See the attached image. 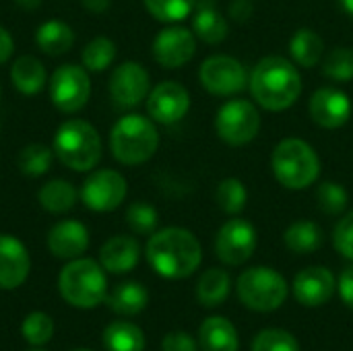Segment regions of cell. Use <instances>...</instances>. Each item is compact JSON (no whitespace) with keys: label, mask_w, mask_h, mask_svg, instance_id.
Here are the masks:
<instances>
[{"label":"cell","mask_w":353,"mask_h":351,"mask_svg":"<svg viewBox=\"0 0 353 351\" xmlns=\"http://www.w3.org/2000/svg\"><path fill=\"white\" fill-rule=\"evenodd\" d=\"M128 192L126 178L116 170H95L81 186V201L87 209L108 213L118 209Z\"/></svg>","instance_id":"obj_11"},{"label":"cell","mask_w":353,"mask_h":351,"mask_svg":"<svg viewBox=\"0 0 353 351\" xmlns=\"http://www.w3.org/2000/svg\"><path fill=\"white\" fill-rule=\"evenodd\" d=\"M14 52V41H12V35L0 25V64H4Z\"/></svg>","instance_id":"obj_44"},{"label":"cell","mask_w":353,"mask_h":351,"mask_svg":"<svg viewBox=\"0 0 353 351\" xmlns=\"http://www.w3.org/2000/svg\"><path fill=\"white\" fill-rule=\"evenodd\" d=\"M333 244L339 254L353 261V211L339 219V223L333 232Z\"/></svg>","instance_id":"obj_40"},{"label":"cell","mask_w":353,"mask_h":351,"mask_svg":"<svg viewBox=\"0 0 353 351\" xmlns=\"http://www.w3.org/2000/svg\"><path fill=\"white\" fill-rule=\"evenodd\" d=\"M37 48L48 56H62L74 43V31L64 21H46L35 31Z\"/></svg>","instance_id":"obj_25"},{"label":"cell","mask_w":353,"mask_h":351,"mask_svg":"<svg viewBox=\"0 0 353 351\" xmlns=\"http://www.w3.org/2000/svg\"><path fill=\"white\" fill-rule=\"evenodd\" d=\"M126 223L134 234L151 236L153 232H157L159 215H157L155 207L149 203H132L126 209Z\"/></svg>","instance_id":"obj_38"},{"label":"cell","mask_w":353,"mask_h":351,"mask_svg":"<svg viewBox=\"0 0 353 351\" xmlns=\"http://www.w3.org/2000/svg\"><path fill=\"white\" fill-rule=\"evenodd\" d=\"M103 302L112 312L120 317H134L147 308L149 292L145 285L137 281H124V283H118L112 292H108Z\"/></svg>","instance_id":"obj_23"},{"label":"cell","mask_w":353,"mask_h":351,"mask_svg":"<svg viewBox=\"0 0 353 351\" xmlns=\"http://www.w3.org/2000/svg\"><path fill=\"white\" fill-rule=\"evenodd\" d=\"M151 91V79L143 64L122 62L110 77V95L120 108H137L147 99Z\"/></svg>","instance_id":"obj_15"},{"label":"cell","mask_w":353,"mask_h":351,"mask_svg":"<svg viewBox=\"0 0 353 351\" xmlns=\"http://www.w3.org/2000/svg\"><path fill=\"white\" fill-rule=\"evenodd\" d=\"M31 269V259L21 240L0 234V288L14 290L25 283Z\"/></svg>","instance_id":"obj_18"},{"label":"cell","mask_w":353,"mask_h":351,"mask_svg":"<svg viewBox=\"0 0 353 351\" xmlns=\"http://www.w3.org/2000/svg\"><path fill=\"white\" fill-rule=\"evenodd\" d=\"M248 87L261 108L269 112H283L302 95V77L296 64L288 58L267 56L252 68Z\"/></svg>","instance_id":"obj_2"},{"label":"cell","mask_w":353,"mask_h":351,"mask_svg":"<svg viewBox=\"0 0 353 351\" xmlns=\"http://www.w3.org/2000/svg\"><path fill=\"white\" fill-rule=\"evenodd\" d=\"M215 130L217 137L232 147L248 145L261 130V114L248 99H230L217 110Z\"/></svg>","instance_id":"obj_8"},{"label":"cell","mask_w":353,"mask_h":351,"mask_svg":"<svg viewBox=\"0 0 353 351\" xmlns=\"http://www.w3.org/2000/svg\"><path fill=\"white\" fill-rule=\"evenodd\" d=\"M199 343L203 351H238L240 339L236 327L225 317H209L199 329Z\"/></svg>","instance_id":"obj_22"},{"label":"cell","mask_w":353,"mask_h":351,"mask_svg":"<svg viewBox=\"0 0 353 351\" xmlns=\"http://www.w3.org/2000/svg\"><path fill=\"white\" fill-rule=\"evenodd\" d=\"M145 8L161 23H180L192 14L196 0H143Z\"/></svg>","instance_id":"obj_34"},{"label":"cell","mask_w":353,"mask_h":351,"mask_svg":"<svg viewBox=\"0 0 353 351\" xmlns=\"http://www.w3.org/2000/svg\"><path fill=\"white\" fill-rule=\"evenodd\" d=\"M161 350L163 351H196V341L182 331L176 333H168L161 341Z\"/></svg>","instance_id":"obj_41"},{"label":"cell","mask_w":353,"mask_h":351,"mask_svg":"<svg viewBox=\"0 0 353 351\" xmlns=\"http://www.w3.org/2000/svg\"><path fill=\"white\" fill-rule=\"evenodd\" d=\"M215 201L223 213L240 215L246 207V201H248L246 186L238 178H225L215 188Z\"/></svg>","instance_id":"obj_33"},{"label":"cell","mask_w":353,"mask_h":351,"mask_svg":"<svg viewBox=\"0 0 353 351\" xmlns=\"http://www.w3.org/2000/svg\"><path fill=\"white\" fill-rule=\"evenodd\" d=\"M141 259V246L132 236H114L99 250V265L108 273H128Z\"/></svg>","instance_id":"obj_20"},{"label":"cell","mask_w":353,"mask_h":351,"mask_svg":"<svg viewBox=\"0 0 353 351\" xmlns=\"http://www.w3.org/2000/svg\"><path fill=\"white\" fill-rule=\"evenodd\" d=\"M151 50L159 66L180 68L196 54V35L182 25H170L155 35Z\"/></svg>","instance_id":"obj_14"},{"label":"cell","mask_w":353,"mask_h":351,"mask_svg":"<svg viewBox=\"0 0 353 351\" xmlns=\"http://www.w3.org/2000/svg\"><path fill=\"white\" fill-rule=\"evenodd\" d=\"M52 103L64 112L74 114L83 110L91 95V79L89 70L79 64H64L54 70L48 83Z\"/></svg>","instance_id":"obj_9"},{"label":"cell","mask_w":353,"mask_h":351,"mask_svg":"<svg viewBox=\"0 0 353 351\" xmlns=\"http://www.w3.org/2000/svg\"><path fill=\"white\" fill-rule=\"evenodd\" d=\"M339 4H341V8H343L350 17H353V0H339Z\"/></svg>","instance_id":"obj_47"},{"label":"cell","mask_w":353,"mask_h":351,"mask_svg":"<svg viewBox=\"0 0 353 351\" xmlns=\"http://www.w3.org/2000/svg\"><path fill=\"white\" fill-rule=\"evenodd\" d=\"M256 230L250 221L234 217L225 221L215 238V254L230 267L244 265L256 250Z\"/></svg>","instance_id":"obj_12"},{"label":"cell","mask_w":353,"mask_h":351,"mask_svg":"<svg viewBox=\"0 0 353 351\" xmlns=\"http://www.w3.org/2000/svg\"><path fill=\"white\" fill-rule=\"evenodd\" d=\"M58 292L74 308H95L108 296L105 269L93 259H74L58 275Z\"/></svg>","instance_id":"obj_6"},{"label":"cell","mask_w":353,"mask_h":351,"mask_svg":"<svg viewBox=\"0 0 353 351\" xmlns=\"http://www.w3.org/2000/svg\"><path fill=\"white\" fill-rule=\"evenodd\" d=\"M308 110L314 124L335 130L350 122L353 108L352 99L345 91L337 87H321L312 93Z\"/></svg>","instance_id":"obj_16"},{"label":"cell","mask_w":353,"mask_h":351,"mask_svg":"<svg viewBox=\"0 0 353 351\" xmlns=\"http://www.w3.org/2000/svg\"><path fill=\"white\" fill-rule=\"evenodd\" d=\"M194 8L196 10L192 17V33L209 46L221 43L230 33V25L217 10L213 0H201L194 4Z\"/></svg>","instance_id":"obj_21"},{"label":"cell","mask_w":353,"mask_h":351,"mask_svg":"<svg viewBox=\"0 0 353 351\" xmlns=\"http://www.w3.org/2000/svg\"><path fill=\"white\" fill-rule=\"evenodd\" d=\"M347 203H350L347 190L339 182L327 180V182L319 184V188H316V205L325 215H331V217L341 215L347 209Z\"/></svg>","instance_id":"obj_35"},{"label":"cell","mask_w":353,"mask_h":351,"mask_svg":"<svg viewBox=\"0 0 353 351\" xmlns=\"http://www.w3.org/2000/svg\"><path fill=\"white\" fill-rule=\"evenodd\" d=\"M337 290H339V296H341L343 304L353 310V265L343 269V273L339 275Z\"/></svg>","instance_id":"obj_42"},{"label":"cell","mask_w":353,"mask_h":351,"mask_svg":"<svg viewBox=\"0 0 353 351\" xmlns=\"http://www.w3.org/2000/svg\"><path fill=\"white\" fill-rule=\"evenodd\" d=\"M285 246L296 254H310L323 244V230L314 221H296L283 232Z\"/></svg>","instance_id":"obj_30"},{"label":"cell","mask_w":353,"mask_h":351,"mask_svg":"<svg viewBox=\"0 0 353 351\" xmlns=\"http://www.w3.org/2000/svg\"><path fill=\"white\" fill-rule=\"evenodd\" d=\"M114 58H116V43L110 37H105V35L93 37L83 48V54H81L83 66L89 72H103V70H108L112 66Z\"/></svg>","instance_id":"obj_31"},{"label":"cell","mask_w":353,"mask_h":351,"mask_svg":"<svg viewBox=\"0 0 353 351\" xmlns=\"http://www.w3.org/2000/svg\"><path fill=\"white\" fill-rule=\"evenodd\" d=\"M252 351H300L298 339L283 331V329H265L261 331L254 341H252Z\"/></svg>","instance_id":"obj_39"},{"label":"cell","mask_w":353,"mask_h":351,"mask_svg":"<svg viewBox=\"0 0 353 351\" xmlns=\"http://www.w3.org/2000/svg\"><path fill=\"white\" fill-rule=\"evenodd\" d=\"M254 12V4L250 0H232L230 4V17L236 23H246Z\"/></svg>","instance_id":"obj_43"},{"label":"cell","mask_w":353,"mask_h":351,"mask_svg":"<svg viewBox=\"0 0 353 351\" xmlns=\"http://www.w3.org/2000/svg\"><path fill=\"white\" fill-rule=\"evenodd\" d=\"M89 248V232L81 221L64 219L48 232V250L62 261H74Z\"/></svg>","instance_id":"obj_19"},{"label":"cell","mask_w":353,"mask_h":351,"mask_svg":"<svg viewBox=\"0 0 353 351\" xmlns=\"http://www.w3.org/2000/svg\"><path fill=\"white\" fill-rule=\"evenodd\" d=\"M201 259V242L184 228L157 230L147 242V261L151 269L165 279H184L192 275L199 269Z\"/></svg>","instance_id":"obj_1"},{"label":"cell","mask_w":353,"mask_h":351,"mask_svg":"<svg viewBox=\"0 0 353 351\" xmlns=\"http://www.w3.org/2000/svg\"><path fill=\"white\" fill-rule=\"evenodd\" d=\"M14 4L25 8V10H35V8H39L41 0H14Z\"/></svg>","instance_id":"obj_46"},{"label":"cell","mask_w":353,"mask_h":351,"mask_svg":"<svg viewBox=\"0 0 353 351\" xmlns=\"http://www.w3.org/2000/svg\"><path fill=\"white\" fill-rule=\"evenodd\" d=\"M54 155L72 172H91L101 159L99 132L87 120L72 118L58 126L54 134Z\"/></svg>","instance_id":"obj_5"},{"label":"cell","mask_w":353,"mask_h":351,"mask_svg":"<svg viewBox=\"0 0 353 351\" xmlns=\"http://www.w3.org/2000/svg\"><path fill=\"white\" fill-rule=\"evenodd\" d=\"M112 4V0H83V6L91 12H103L108 10Z\"/></svg>","instance_id":"obj_45"},{"label":"cell","mask_w":353,"mask_h":351,"mask_svg":"<svg viewBox=\"0 0 353 351\" xmlns=\"http://www.w3.org/2000/svg\"><path fill=\"white\" fill-rule=\"evenodd\" d=\"M230 288H232V281L223 269H209L201 275L196 283V298L203 306L215 308L228 300Z\"/></svg>","instance_id":"obj_28"},{"label":"cell","mask_w":353,"mask_h":351,"mask_svg":"<svg viewBox=\"0 0 353 351\" xmlns=\"http://www.w3.org/2000/svg\"><path fill=\"white\" fill-rule=\"evenodd\" d=\"M77 199H79V190L68 180H60V178L43 184L37 194L41 209H46L48 213H54V215L70 211L74 207Z\"/></svg>","instance_id":"obj_27"},{"label":"cell","mask_w":353,"mask_h":351,"mask_svg":"<svg viewBox=\"0 0 353 351\" xmlns=\"http://www.w3.org/2000/svg\"><path fill=\"white\" fill-rule=\"evenodd\" d=\"M52 157H54V149H50L41 143H31L19 151L17 166L25 176L39 178L52 168Z\"/></svg>","instance_id":"obj_32"},{"label":"cell","mask_w":353,"mask_h":351,"mask_svg":"<svg viewBox=\"0 0 353 351\" xmlns=\"http://www.w3.org/2000/svg\"><path fill=\"white\" fill-rule=\"evenodd\" d=\"M21 333L29 345L41 348L54 335V321L43 312H31L25 317V321L21 325Z\"/></svg>","instance_id":"obj_37"},{"label":"cell","mask_w":353,"mask_h":351,"mask_svg":"<svg viewBox=\"0 0 353 351\" xmlns=\"http://www.w3.org/2000/svg\"><path fill=\"white\" fill-rule=\"evenodd\" d=\"M238 298L254 312H273L288 298V281L269 267H252L238 277Z\"/></svg>","instance_id":"obj_7"},{"label":"cell","mask_w":353,"mask_h":351,"mask_svg":"<svg viewBox=\"0 0 353 351\" xmlns=\"http://www.w3.org/2000/svg\"><path fill=\"white\" fill-rule=\"evenodd\" d=\"M337 290V279L327 267H306L294 279V296L300 304L316 308L327 304Z\"/></svg>","instance_id":"obj_17"},{"label":"cell","mask_w":353,"mask_h":351,"mask_svg":"<svg viewBox=\"0 0 353 351\" xmlns=\"http://www.w3.org/2000/svg\"><path fill=\"white\" fill-rule=\"evenodd\" d=\"M271 168L277 182L288 190H304L321 176V159L312 145L290 137L277 143L271 155Z\"/></svg>","instance_id":"obj_3"},{"label":"cell","mask_w":353,"mask_h":351,"mask_svg":"<svg viewBox=\"0 0 353 351\" xmlns=\"http://www.w3.org/2000/svg\"><path fill=\"white\" fill-rule=\"evenodd\" d=\"M72 351H91V350H72Z\"/></svg>","instance_id":"obj_49"},{"label":"cell","mask_w":353,"mask_h":351,"mask_svg":"<svg viewBox=\"0 0 353 351\" xmlns=\"http://www.w3.org/2000/svg\"><path fill=\"white\" fill-rule=\"evenodd\" d=\"M27 351H46V350H39V348H35V350H27Z\"/></svg>","instance_id":"obj_48"},{"label":"cell","mask_w":353,"mask_h":351,"mask_svg":"<svg viewBox=\"0 0 353 351\" xmlns=\"http://www.w3.org/2000/svg\"><path fill=\"white\" fill-rule=\"evenodd\" d=\"M248 79L250 77L244 64L238 58L225 56V54L209 56L199 68V81L203 89L219 97H228V95H236L244 91L248 85Z\"/></svg>","instance_id":"obj_10"},{"label":"cell","mask_w":353,"mask_h":351,"mask_svg":"<svg viewBox=\"0 0 353 351\" xmlns=\"http://www.w3.org/2000/svg\"><path fill=\"white\" fill-rule=\"evenodd\" d=\"M103 345L108 351H143L145 335L143 331L126 321H116L103 331Z\"/></svg>","instance_id":"obj_29"},{"label":"cell","mask_w":353,"mask_h":351,"mask_svg":"<svg viewBox=\"0 0 353 351\" xmlns=\"http://www.w3.org/2000/svg\"><path fill=\"white\" fill-rule=\"evenodd\" d=\"M323 74L337 83L353 79V48H335L323 60Z\"/></svg>","instance_id":"obj_36"},{"label":"cell","mask_w":353,"mask_h":351,"mask_svg":"<svg viewBox=\"0 0 353 351\" xmlns=\"http://www.w3.org/2000/svg\"><path fill=\"white\" fill-rule=\"evenodd\" d=\"M159 147V132L151 118L141 114L122 116L110 132V149L116 161L124 166H141L149 161Z\"/></svg>","instance_id":"obj_4"},{"label":"cell","mask_w":353,"mask_h":351,"mask_svg":"<svg viewBox=\"0 0 353 351\" xmlns=\"http://www.w3.org/2000/svg\"><path fill=\"white\" fill-rule=\"evenodd\" d=\"M10 81L23 95H37L48 83V72L35 56L25 54L14 60L10 68Z\"/></svg>","instance_id":"obj_24"},{"label":"cell","mask_w":353,"mask_h":351,"mask_svg":"<svg viewBox=\"0 0 353 351\" xmlns=\"http://www.w3.org/2000/svg\"><path fill=\"white\" fill-rule=\"evenodd\" d=\"M290 54L298 66L314 68L325 54V41L316 31L302 27L290 39Z\"/></svg>","instance_id":"obj_26"},{"label":"cell","mask_w":353,"mask_h":351,"mask_svg":"<svg viewBox=\"0 0 353 351\" xmlns=\"http://www.w3.org/2000/svg\"><path fill=\"white\" fill-rule=\"evenodd\" d=\"M190 110V93L178 81H163L147 95L149 118L157 124H176Z\"/></svg>","instance_id":"obj_13"}]
</instances>
